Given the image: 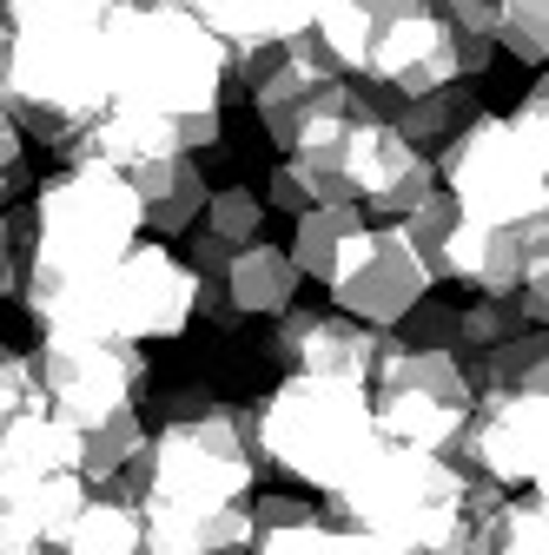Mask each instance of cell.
<instances>
[{
    "instance_id": "cell-36",
    "label": "cell",
    "mask_w": 549,
    "mask_h": 555,
    "mask_svg": "<svg viewBox=\"0 0 549 555\" xmlns=\"http://www.w3.org/2000/svg\"><path fill=\"white\" fill-rule=\"evenodd\" d=\"M14 292H21V251H14L8 225H0V305H8Z\"/></svg>"
},
{
    "instance_id": "cell-38",
    "label": "cell",
    "mask_w": 549,
    "mask_h": 555,
    "mask_svg": "<svg viewBox=\"0 0 549 555\" xmlns=\"http://www.w3.org/2000/svg\"><path fill=\"white\" fill-rule=\"evenodd\" d=\"M8 80H14V40L0 34V100H8Z\"/></svg>"
},
{
    "instance_id": "cell-24",
    "label": "cell",
    "mask_w": 549,
    "mask_h": 555,
    "mask_svg": "<svg viewBox=\"0 0 549 555\" xmlns=\"http://www.w3.org/2000/svg\"><path fill=\"white\" fill-rule=\"evenodd\" d=\"M470 390H510V397H549V337L542 331H523L497 351L470 358Z\"/></svg>"
},
{
    "instance_id": "cell-1",
    "label": "cell",
    "mask_w": 549,
    "mask_h": 555,
    "mask_svg": "<svg viewBox=\"0 0 549 555\" xmlns=\"http://www.w3.org/2000/svg\"><path fill=\"white\" fill-rule=\"evenodd\" d=\"M21 251V305L40 324L60 298H74L80 285L106 264H119L140 245V198H132L126 172L113 166H60L47 185H34V205L14 219H0Z\"/></svg>"
},
{
    "instance_id": "cell-25",
    "label": "cell",
    "mask_w": 549,
    "mask_h": 555,
    "mask_svg": "<svg viewBox=\"0 0 549 555\" xmlns=\"http://www.w3.org/2000/svg\"><path fill=\"white\" fill-rule=\"evenodd\" d=\"M146 450V416L140 410H126V416H106V424H93V430H80V482L100 496V490H113V482L132 469V456Z\"/></svg>"
},
{
    "instance_id": "cell-13",
    "label": "cell",
    "mask_w": 549,
    "mask_h": 555,
    "mask_svg": "<svg viewBox=\"0 0 549 555\" xmlns=\"http://www.w3.org/2000/svg\"><path fill=\"white\" fill-rule=\"evenodd\" d=\"M497 47L490 40H457L437 14H418L404 27H384L365 53V87L384 100H418V93H444V87H470L490 74Z\"/></svg>"
},
{
    "instance_id": "cell-28",
    "label": "cell",
    "mask_w": 549,
    "mask_h": 555,
    "mask_svg": "<svg viewBox=\"0 0 549 555\" xmlns=\"http://www.w3.org/2000/svg\"><path fill=\"white\" fill-rule=\"evenodd\" d=\"M126 0H0V34H40V27H100Z\"/></svg>"
},
{
    "instance_id": "cell-37",
    "label": "cell",
    "mask_w": 549,
    "mask_h": 555,
    "mask_svg": "<svg viewBox=\"0 0 549 555\" xmlns=\"http://www.w3.org/2000/svg\"><path fill=\"white\" fill-rule=\"evenodd\" d=\"M0 555H53L47 542H34V535H21V529H8L0 522Z\"/></svg>"
},
{
    "instance_id": "cell-2",
    "label": "cell",
    "mask_w": 549,
    "mask_h": 555,
    "mask_svg": "<svg viewBox=\"0 0 549 555\" xmlns=\"http://www.w3.org/2000/svg\"><path fill=\"white\" fill-rule=\"evenodd\" d=\"M106 113H146L173 119L186 139V119L226 113V47L205 34L173 0H126L106 14Z\"/></svg>"
},
{
    "instance_id": "cell-32",
    "label": "cell",
    "mask_w": 549,
    "mask_h": 555,
    "mask_svg": "<svg viewBox=\"0 0 549 555\" xmlns=\"http://www.w3.org/2000/svg\"><path fill=\"white\" fill-rule=\"evenodd\" d=\"M497 8H503V0H431V14L457 40H490V47H497Z\"/></svg>"
},
{
    "instance_id": "cell-5",
    "label": "cell",
    "mask_w": 549,
    "mask_h": 555,
    "mask_svg": "<svg viewBox=\"0 0 549 555\" xmlns=\"http://www.w3.org/2000/svg\"><path fill=\"white\" fill-rule=\"evenodd\" d=\"M252 450L258 469H285L305 490L337 496L378 450L371 397L365 384H324V377H279L252 403Z\"/></svg>"
},
{
    "instance_id": "cell-26",
    "label": "cell",
    "mask_w": 549,
    "mask_h": 555,
    "mask_svg": "<svg viewBox=\"0 0 549 555\" xmlns=\"http://www.w3.org/2000/svg\"><path fill=\"white\" fill-rule=\"evenodd\" d=\"M199 232L219 238L226 251L258 245V238H265V205H258V192H252V185H219V192H205V205H199Z\"/></svg>"
},
{
    "instance_id": "cell-21",
    "label": "cell",
    "mask_w": 549,
    "mask_h": 555,
    "mask_svg": "<svg viewBox=\"0 0 549 555\" xmlns=\"http://www.w3.org/2000/svg\"><path fill=\"white\" fill-rule=\"evenodd\" d=\"M371 93V87H365ZM371 113L404 139V146H418L424 159L444 146V139L463 126V119H476L484 106H476V87H444V93H418V100H384V93H371Z\"/></svg>"
},
{
    "instance_id": "cell-34",
    "label": "cell",
    "mask_w": 549,
    "mask_h": 555,
    "mask_svg": "<svg viewBox=\"0 0 549 555\" xmlns=\"http://www.w3.org/2000/svg\"><path fill=\"white\" fill-rule=\"evenodd\" d=\"M418 14H431V0H365V21H371V40H378L384 27H404V21H418Z\"/></svg>"
},
{
    "instance_id": "cell-7",
    "label": "cell",
    "mask_w": 549,
    "mask_h": 555,
    "mask_svg": "<svg viewBox=\"0 0 549 555\" xmlns=\"http://www.w3.org/2000/svg\"><path fill=\"white\" fill-rule=\"evenodd\" d=\"M40 331H93V337H119V344H159V337H186L192 331V271L166 251V245H132L119 264H106L93 285H80L74 298H60Z\"/></svg>"
},
{
    "instance_id": "cell-4",
    "label": "cell",
    "mask_w": 549,
    "mask_h": 555,
    "mask_svg": "<svg viewBox=\"0 0 549 555\" xmlns=\"http://www.w3.org/2000/svg\"><path fill=\"white\" fill-rule=\"evenodd\" d=\"M437 192L457 198V212L476 225H529L549 219V80L510 106V113H476L463 119L437 159Z\"/></svg>"
},
{
    "instance_id": "cell-12",
    "label": "cell",
    "mask_w": 549,
    "mask_h": 555,
    "mask_svg": "<svg viewBox=\"0 0 549 555\" xmlns=\"http://www.w3.org/2000/svg\"><path fill=\"white\" fill-rule=\"evenodd\" d=\"M324 298H331L337 318H352L365 331H397L431 298V278H424L418 258H410L397 225H365L345 251H337V264L324 278Z\"/></svg>"
},
{
    "instance_id": "cell-15",
    "label": "cell",
    "mask_w": 549,
    "mask_h": 555,
    "mask_svg": "<svg viewBox=\"0 0 549 555\" xmlns=\"http://www.w3.org/2000/svg\"><path fill=\"white\" fill-rule=\"evenodd\" d=\"M271 358L285 364V377H324V384H371L378 364V331L337 318L331 305L285 311L271 324Z\"/></svg>"
},
{
    "instance_id": "cell-6",
    "label": "cell",
    "mask_w": 549,
    "mask_h": 555,
    "mask_svg": "<svg viewBox=\"0 0 549 555\" xmlns=\"http://www.w3.org/2000/svg\"><path fill=\"white\" fill-rule=\"evenodd\" d=\"M100 27L8 34L14 40L8 113H14L21 132L47 139V146H74V139L106 113V34Z\"/></svg>"
},
{
    "instance_id": "cell-35",
    "label": "cell",
    "mask_w": 549,
    "mask_h": 555,
    "mask_svg": "<svg viewBox=\"0 0 549 555\" xmlns=\"http://www.w3.org/2000/svg\"><path fill=\"white\" fill-rule=\"evenodd\" d=\"M21 146H27V132L14 126L8 100H0V179H14V185H21Z\"/></svg>"
},
{
    "instance_id": "cell-23",
    "label": "cell",
    "mask_w": 549,
    "mask_h": 555,
    "mask_svg": "<svg viewBox=\"0 0 549 555\" xmlns=\"http://www.w3.org/2000/svg\"><path fill=\"white\" fill-rule=\"evenodd\" d=\"M365 225H371L365 205H311V212H298V225H292L285 258L298 264V278H318V285H324L331 264H337V251H345Z\"/></svg>"
},
{
    "instance_id": "cell-16",
    "label": "cell",
    "mask_w": 549,
    "mask_h": 555,
    "mask_svg": "<svg viewBox=\"0 0 549 555\" xmlns=\"http://www.w3.org/2000/svg\"><path fill=\"white\" fill-rule=\"evenodd\" d=\"M536 264H549V219H529V225L457 219L444 245V285H470L476 298H516V285Z\"/></svg>"
},
{
    "instance_id": "cell-11",
    "label": "cell",
    "mask_w": 549,
    "mask_h": 555,
    "mask_svg": "<svg viewBox=\"0 0 549 555\" xmlns=\"http://www.w3.org/2000/svg\"><path fill=\"white\" fill-rule=\"evenodd\" d=\"M450 463L490 490H542L549 476V397L476 390Z\"/></svg>"
},
{
    "instance_id": "cell-30",
    "label": "cell",
    "mask_w": 549,
    "mask_h": 555,
    "mask_svg": "<svg viewBox=\"0 0 549 555\" xmlns=\"http://www.w3.org/2000/svg\"><path fill=\"white\" fill-rule=\"evenodd\" d=\"M497 47L542 74V60H549V0H503L497 8Z\"/></svg>"
},
{
    "instance_id": "cell-9",
    "label": "cell",
    "mask_w": 549,
    "mask_h": 555,
    "mask_svg": "<svg viewBox=\"0 0 549 555\" xmlns=\"http://www.w3.org/2000/svg\"><path fill=\"white\" fill-rule=\"evenodd\" d=\"M87 496L93 490L80 482V430H66L47 403L21 410L0 430V522L60 548Z\"/></svg>"
},
{
    "instance_id": "cell-17",
    "label": "cell",
    "mask_w": 549,
    "mask_h": 555,
    "mask_svg": "<svg viewBox=\"0 0 549 555\" xmlns=\"http://www.w3.org/2000/svg\"><path fill=\"white\" fill-rule=\"evenodd\" d=\"M252 555H391V548H378L358 529H337L311 496H258Z\"/></svg>"
},
{
    "instance_id": "cell-3",
    "label": "cell",
    "mask_w": 549,
    "mask_h": 555,
    "mask_svg": "<svg viewBox=\"0 0 549 555\" xmlns=\"http://www.w3.org/2000/svg\"><path fill=\"white\" fill-rule=\"evenodd\" d=\"M258 450H252V403L213 397L192 416H166L146 430V450L113 482V496L140 516H213L252 503Z\"/></svg>"
},
{
    "instance_id": "cell-18",
    "label": "cell",
    "mask_w": 549,
    "mask_h": 555,
    "mask_svg": "<svg viewBox=\"0 0 549 555\" xmlns=\"http://www.w3.org/2000/svg\"><path fill=\"white\" fill-rule=\"evenodd\" d=\"M179 14H192L226 53L239 47H285L311 27V0H173Z\"/></svg>"
},
{
    "instance_id": "cell-20",
    "label": "cell",
    "mask_w": 549,
    "mask_h": 555,
    "mask_svg": "<svg viewBox=\"0 0 549 555\" xmlns=\"http://www.w3.org/2000/svg\"><path fill=\"white\" fill-rule=\"evenodd\" d=\"M298 264L285 258V245H245V251H232V264H226V292H232V311H239V324L245 318H271L279 324L292 305H298Z\"/></svg>"
},
{
    "instance_id": "cell-8",
    "label": "cell",
    "mask_w": 549,
    "mask_h": 555,
    "mask_svg": "<svg viewBox=\"0 0 549 555\" xmlns=\"http://www.w3.org/2000/svg\"><path fill=\"white\" fill-rule=\"evenodd\" d=\"M371 424L378 443L391 450H424V456H450L470 416V371L450 351H410L397 331H378V364H371Z\"/></svg>"
},
{
    "instance_id": "cell-29",
    "label": "cell",
    "mask_w": 549,
    "mask_h": 555,
    "mask_svg": "<svg viewBox=\"0 0 549 555\" xmlns=\"http://www.w3.org/2000/svg\"><path fill=\"white\" fill-rule=\"evenodd\" d=\"M529 324L510 311V298H470V305H457V358L470 364V358H484V351H497V344H510V337H523Z\"/></svg>"
},
{
    "instance_id": "cell-31",
    "label": "cell",
    "mask_w": 549,
    "mask_h": 555,
    "mask_svg": "<svg viewBox=\"0 0 549 555\" xmlns=\"http://www.w3.org/2000/svg\"><path fill=\"white\" fill-rule=\"evenodd\" d=\"M397 337L410 344V351H450L457 358V305H418L404 324H397Z\"/></svg>"
},
{
    "instance_id": "cell-19",
    "label": "cell",
    "mask_w": 549,
    "mask_h": 555,
    "mask_svg": "<svg viewBox=\"0 0 549 555\" xmlns=\"http://www.w3.org/2000/svg\"><path fill=\"white\" fill-rule=\"evenodd\" d=\"M126 185H132V198H140V225L159 232V238L192 232L205 192H213L192 153H173V159H153V166H140V172H126Z\"/></svg>"
},
{
    "instance_id": "cell-14",
    "label": "cell",
    "mask_w": 549,
    "mask_h": 555,
    "mask_svg": "<svg viewBox=\"0 0 549 555\" xmlns=\"http://www.w3.org/2000/svg\"><path fill=\"white\" fill-rule=\"evenodd\" d=\"M345 179H352V205H365V212L378 219H404V212H418V205L437 192V172L418 146H404V139L371 113L352 126L345 139Z\"/></svg>"
},
{
    "instance_id": "cell-10",
    "label": "cell",
    "mask_w": 549,
    "mask_h": 555,
    "mask_svg": "<svg viewBox=\"0 0 549 555\" xmlns=\"http://www.w3.org/2000/svg\"><path fill=\"white\" fill-rule=\"evenodd\" d=\"M34 390L66 430H93L106 416L140 410L146 397V351L93 331H40L34 344Z\"/></svg>"
},
{
    "instance_id": "cell-22",
    "label": "cell",
    "mask_w": 549,
    "mask_h": 555,
    "mask_svg": "<svg viewBox=\"0 0 549 555\" xmlns=\"http://www.w3.org/2000/svg\"><path fill=\"white\" fill-rule=\"evenodd\" d=\"M53 555H146V522H140L132 503H119L113 490H100V496L80 503L74 522H66V535H60Z\"/></svg>"
},
{
    "instance_id": "cell-33",
    "label": "cell",
    "mask_w": 549,
    "mask_h": 555,
    "mask_svg": "<svg viewBox=\"0 0 549 555\" xmlns=\"http://www.w3.org/2000/svg\"><path fill=\"white\" fill-rule=\"evenodd\" d=\"M34 403H40V390H34V364H27L21 351H8V344H0V430H8L21 410H34Z\"/></svg>"
},
{
    "instance_id": "cell-27",
    "label": "cell",
    "mask_w": 549,
    "mask_h": 555,
    "mask_svg": "<svg viewBox=\"0 0 549 555\" xmlns=\"http://www.w3.org/2000/svg\"><path fill=\"white\" fill-rule=\"evenodd\" d=\"M457 198L450 192H431L418 212H404L397 219V232H404V245H410V258L424 264V278L431 285H444V245H450V232H457Z\"/></svg>"
}]
</instances>
